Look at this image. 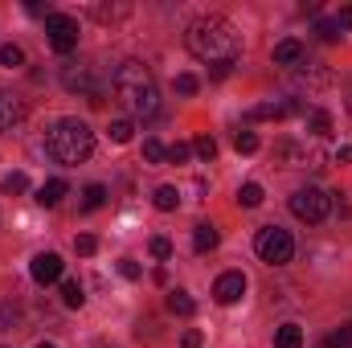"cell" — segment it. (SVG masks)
<instances>
[{"label": "cell", "instance_id": "6da1fadb", "mask_svg": "<svg viewBox=\"0 0 352 348\" xmlns=\"http://www.w3.org/2000/svg\"><path fill=\"white\" fill-rule=\"evenodd\" d=\"M184 41H188V50H192L201 62H209V66H217V62H234V58L242 54L238 29H234L226 17H197V21L188 25Z\"/></svg>", "mask_w": 352, "mask_h": 348}, {"label": "cell", "instance_id": "e575fe53", "mask_svg": "<svg viewBox=\"0 0 352 348\" xmlns=\"http://www.w3.org/2000/svg\"><path fill=\"white\" fill-rule=\"evenodd\" d=\"M230 66H234V62H217V66H209V78H213V83L230 78Z\"/></svg>", "mask_w": 352, "mask_h": 348}, {"label": "cell", "instance_id": "7a4b0ae2", "mask_svg": "<svg viewBox=\"0 0 352 348\" xmlns=\"http://www.w3.org/2000/svg\"><path fill=\"white\" fill-rule=\"evenodd\" d=\"M115 94L140 119H156L160 115V87H156V78H152V70L144 62H123L115 70Z\"/></svg>", "mask_w": 352, "mask_h": 348}, {"label": "cell", "instance_id": "4dcf8cb0", "mask_svg": "<svg viewBox=\"0 0 352 348\" xmlns=\"http://www.w3.org/2000/svg\"><path fill=\"white\" fill-rule=\"evenodd\" d=\"M197 74H176V94H197Z\"/></svg>", "mask_w": 352, "mask_h": 348}, {"label": "cell", "instance_id": "8fae6325", "mask_svg": "<svg viewBox=\"0 0 352 348\" xmlns=\"http://www.w3.org/2000/svg\"><path fill=\"white\" fill-rule=\"evenodd\" d=\"M274 66H295V62H303V41H295V37H287V41H278L274 45Z\"/></svg>", "mask_w": 352, "mask_h": 348}, {"label": "cell", "instance_id": "e0dca14e", "mask_svg": "<svg viewBox=\"0 0 352 348\" xmlns=\"http://www.w3.org/2000/svg\"><path fill=\"white\" fill-rule=\"evenodd\" d=\"M283 115H291V102H263L250 111V119H283Z\"/></svg>", "mask_w": 352, "mask_h": 348}, {"label": "cell", "instance_id": "ac0fdd59", "mask_svg": "<svg viewBox=\"0 0 352 348\" xmlns=\"http://www.w3.org/2000/svg\"><path fill=\"white\" fill-rule=\"evenodd\" d=\"M176 205H180V193H176L173 184H160V188H156V209H160V213H173Z\"/></svg>", "mask_w": 352, "mask_h": 348}, {"label": "cell", "instance_id": "52a82bcc", "mask_svg": "<svg viewBox=\"0 0 352 348\" xmlns=\"http://www.w3.org/2000/svg\"><path fill=\"white\" fill-rule=\"evenodd\" d=\"M246 295V274L242 270H226L217 283H213V299L221 303V307H230V303H238Z\"/></svg>", "mask_w": 352, "mask_h": 348}, {"label": "cell", "instance_id": "5bb4252c", "mask_svg": "<svg viewBox=\"0 0 352 348\" xmlns=\"http://www.w3.org/2000/svg\"><path fill=\"white\" fill-rule=\"evenodd\" d=\"M274 348H303V332H299V324H283V328L274 332Z\"/></svg>", "mask_w": 352, "mask_h": 348}, {"label": "cell", "instance_id": "9c48e42d", "mask_svg": "<svg viewBox=\"0 0 352 348\" xmlns=\"http://www.w3.org/2000/svg\"><path fill=\"white\" fill-rule=\"evenodd\" d=\"M25 123V102L8 90H0V131H12Z\"/></svg>", "mask_w": 352, "mask_h": 348}, {"label": "cell", "instance_id": "8d00e7d4", "mask_svg": "<svg viewBox=\"0 0 352 348\" xmlns=\"http://www.w3.org/2000/svg\"><path fill=\"white\" fill-rule=\"evenodd\" d=\"M336 25H340V29H352V4H344V8H340V17H336Z\"/></svg>", "mask_w": 352, "mask_h": 348}, {"label": "cell", "instance_id": "f35d334b", "mask_svg": "<svg viewBox=\"0 0 352 348\" xmlns=\"http://www.w3.org/2000/svg\"><path fill=\"white\" fill-rule=\"evenodd\" d=\"M349 111H352V90H349Z\"/></svg>", "mask_w": 352, "mask_h": 348}, {"label": "cell", "instance_id": "d6986e66", "mask_svg": "<svg viewBox=\"0 0 352 348\" xmlns=\"http://www.w3.org/2000/svg\"><path fill=\"white\" fill-rule=\"evenodd\" d=\"M62 303H66V307H82V303H87V295H82V283L66 279V283H62Z\"/></svg>", "mask_w": 352, "mask_h": 348}, {"label": "cell", "instance_id": "ffe728a7", "mask_svg": "<svg viewBox=\"0 0 352 348\" xmlns=\"http://www.w3.org/2000/svg\"><path fill=\"white\" fill-rule=\"evenodd\" d=\"M307 131H311V135H328V131H332V115H328V111H311V115H307Z\"/></svg>", "mask_w": 352, "mask_h": 348}, {"label": "cell", "instance_id": "5b68a950", "mask_svg": "<svg viewBox=\"0 0 352 348\" xmlns=\"http://www.w3.org/2000/svg\"><path fill=\"white\" fill-rule=\"evenodd\" d=\"M328 209H332V201H328V193L316 188V184L291 193V213H295L299 221H307V226H320V221L328 217Z\"/></svg>", "mask_w": 352, "mask_h": 348}, {"label": "cell", "instance_id": "f546056e", "mask_svg": "<svg viewBox=\"0 0 352 348\" xmlns=\"http://www.w3.org/2000/svg\"><path fill=\"white\" fill-rule=\"evenodd\" d=\"M316 33H320L324 41H340V25H336V21H316Z\"/></svg>", "mask_w": 352, "mask_h": 348}, {"label": "cell", "instance_id": "603a6c76", "mask_svg": "<svg viewBox=\"0 0 352 348\" xmlns=\"http://www.w3.org/2000/svg\"><path fill=\"white\" fill-rule=\"evenodd\" d=\"M234 148H238L242 156H254V152H258V135H254V131H238V135H234Z\"/></svg>", "mask_w": 352, "mask_h": 348}, {"label": "cell", "instance_id": "cb8c5ba5", "mask_svg": "<svg viewBox=\"0 0 352 348\" xmlns=\"http://www.w3.org/2000/svg\"><path fill=\"white\" fill-rule=\"evenodd\" d=\"M131 131H135V127H131V119H111V140H115V144H127V140H131Z\"/></svg>", "mask_w": 352, "mask_h": 348}, {"label": "cell", "instance_id": "30bf717a", "mask_svg": "<svg viewBox=\"0 0 352 348\" xmlns=\"http://www.w3.org/2000/svg\"><path fill=\"white\" fill-rule=\"evenodd\" d=\"M62 87L70 90V94H74V90H78V94H94V78H90L87 66H66V70H62Z\"/></svg>", "mask_w": 352, "mask_h": 348}, {"label": "cell", "instance_id": "4fadbf2b", "mask_svg": "<svg viewBox=\"0 0 352 348\" xmlns=\"http://www.w3.org/2000/svg\"><path fill=\"white\" fill-rule=\"evenodd\" d=\"M221 242V234H217V226H209V221H201L197 230H192V250L197 254H209L213 246Z\"/></svg>", "mask_w": 352, "mask_h": 348}, {"label": "cell", "instance_id": "f1b7e54d", "mask_svg": "<svg viewBox=\"0 0 352 348\" xmlns=\"http://www.w3.org/2000/svg\"><path fill=\"white\" fill-rule=\"evenodd\" d=\"M324 348H352V324H344L340 332H332V336H328V345H324Z\"/></svg>", "mask_w": 352, "mask_h": 348}, {"label": "cell", "instance_id": "d6a6232c", "mask_svg": "<svg viewBox=\"0 0 352 348\" xmlns=\"http://www.w3.org/2000/svg\"><path fill=\"white\" fill-rule=\"evenodd\" d=\"M74 250H78V254H82V259H90V254H94V250H98V242H94V238H90V234H82V238H74Z\"/></svg>", "mask_w": 352, "mask_h": 348}, {"label": "cell", "instance_id": "7c38bea8", "mask_svg": "<svg viewBox=\"0 0 352 348\" xmlns=\"http://www.w3.org/2000/svg\"><path fill=\"white\" fill-rule=\"evenodd\" d=\"M66 193H70V184H66L62 176H54V180H45V184L37 188V205H45V209H54V205H58V201H62Z\"/></svg>", "mask_w": 352, "mask_h": 348}, {"label": "cell", "instance_id": "277c9868", "mask_svg": "<svg viewBox=\"0 0 352 348\" xmlns=\"http://www.w3.org/2000/svg\"><path fill=\"white\" fill-rule=\"evenodd\" d=\"M254 250H258L263 262L283 266V262L295 259V238L287 230H278V226H266V230H258V238H254Z\"/></svg>", "mask_w": 352, "mask_h": 348}, {"label": "cell", "instance_id": "7402d4cb", "mask_svg": "<svg viewBox=\"0 0 352 348\" xmlns=\"http://www.w3.org/2000/svg\"><path fill=\"white\" fill-rule=\"evenodd\" d=\"M144 160H148V164H164V160H168V148H164L160 140H144Z\"/></svg>", "mask_w": 352, "mask_h": 348}, {"label": "cell", "instance_id": "d4e9b609", "mask_svg": "<svg viewBox=\"0 0 352 348\" xmlns=\"http://www.w3.org/2000/svg\"><path fill=\"white\" fill-rule=\"evenodd\" d=\"M148 250H152V259H160V262L173 259V242H168V238H152V242H148Z\"/></svg>", "mask_w": 352, "mask_h": 348}, {"label": "cell", "instance_id": "3957f363", "mask_svg": "<svg viewBox=\"0 0 352 348\" xmlns=\"http://www.w3.org/2000/svg\"><path fill=\"white\" fill-rule=\"evenodd\" d=\"M45 152L58 160V164H82L90 160V152H94V131H90L82 119H58L54 127H50V135H45Z\"/></svg>", "mask_w": 352, "mask_h": 348}, {"label": "cell", "instance_id": "44dd1931", "mask_svg": "<svg viewBox=\"0 0 352 348\" xmlns=\"http://www.w3.org/2000/svg\"><path fill=\"white\" fill-rule=\"evenodd\" d=\"M102 201H107V188H102V184H87V188H82V209H102Z\"/></svg>", "mask_w": 352, "mask_h": 348}, {"label": "cell", "instance_id": "1f68e13d", "mask_svg": "<svg viewBox=\"0 0 352 348\" xmlns=\"http://www.w3.org/2000/svg\"><path fill=\"white\" fill-rule=\"evenodd\" d=\"M188 156H192V144H173L168 148V160L173 164H188Z\"/></svg>", "mask_w": 352, "mask_h": 348}, {"label": "cell", "instance_id": "8992f818", "mask_svg": "<svg viewBox=\"0 0 352 348\" xmlns=\"http://www.w3.org/2000/svg\"><path fill=\"white\" fill-rule=\"evenodd\" d=\"M45 33H50V45H54L58 54H70V50L78 45V21L66 17V12H50V17H45Z\"/></svg>", "mask_w": 352, "mask_h": 348}, {"label": "cell", "instance_id": "74e56055", "mask_svg": "<svg viewBox=\"0 0 352 348\" xmlns=\"http://www.w3.org/2000/svg\"><path fill=\"white\" fill-rule=\"evenodd\" d=\"M37 348H58V345H37Z\"/></svg>", "mask_w": 352, "mask_h": 348}, {"label": "cell", "instance_id": "836d02e7", "mask_svg": "<svg viewBox=\"0 0 352 348\" xmlns=\"http://www.w3.org/2000/svg\"><path fill=\"white\" fill-rule=\"evenodd\" d=\"M119 274H123V279H140L144 270H140V262L135 259H119Z\"/></svg>", "mask_w": 352, "mask_h": 348}, {"label": "cell", "instance_id": "4316f807", "mask_svg": "<svg viewBox=\"0 0 352 348\" xmlns=\"http://www.w3.org/2000/svg\"><path fill=\"white\" fill-rule=\"evenodd\" d=\"M21 62H25V54H21L16 45H0V66L12 70V66H21Z\"/></svg>", "mask_w": 352, "mask_h": 348}, {"label": "cell", "instance_id": "d590c367", "mask_svg": "<svg viewBox=\"0 0 352 348\" xmlns=\"http://www.w3.org/2000/svg\"><path fill=\"white\" fill-rule=\"evenodd\" d=\"M180 348H201V332H197V328H188V332H184V340H180Z\"/></svg>", "mask_w": 352, "mask_h": 348}, {"label": "cell", "instance_id": "484cf974", "mask_svg": "<svg viewBox=\"0 0 352 348\" xmlns=\"http://www.w3.org/2000/svg\"><path fill=\"white\" fill-rule=\"evenodd\" d=\"M0 184H4V193H25V188H29V176L25 173H8Z\"/></svg>", "mask_w": 352, "mask_h": 348}, {"label": "cell", "instance_id": "ba28073f", "mask_svg": "<svg viewBox=\"0 0 352 348\" xmlns=\"http://www.w3.org/2000/svg\"><path fill=\"white\" fill-rule=\"evenodd\" d=\"M29 274H33V283H41V287H45V283H58V279H62V259H58L54 250H41L37 259L29 262Z\"/></svg>", "mask_w": 352, "mask_h": 348}, {"label": "cell", "instance_id": "2e32d148", "mask_svg": "<svg viewBox=\"0 0 352 348\" xmlns=\"http://www.w3.org/2000/svg\"><path fill=\"white\" fill-rule=\"evenodd\" d=\"M168 312H173V316H192L197 303L188 299V291H168Z\"/></svg>", "mask_w": 352, "mask_h": 348}, {"label": "cell", "instance_id": "9a60e30c", "mask_svg": "<svg viewBox=\"0 0 352 348\" xmlns=\"http://www.w3.org/2000/svg\"><path fill=\"white\" fill-rule=\"evenodd\" d=\"M263 197H266L263 184H254V180L238 188V205H242V209H258V205H263Z\"/></svg>", "mask_w": 352, "mask_h": 348}, {"label": "cell", "instance_id": "83f0119b", "mask_svg": "<svg viewBox=\"0 0 352 348\" xmlns=\"http://www.w3.org/2000/svg\"><path fill=\"white\" fill-rule=\"evenodd\" d=\"M192 152H197L201 160H213V156H217V144H213V135H201V140L192 144Z\"/></svg>", "mask_w": 352, "mask_h": 348}]
</instances>
